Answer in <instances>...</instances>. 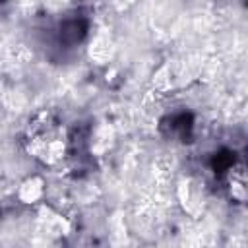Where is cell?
<instances>
[{
    "label": "cell",
    "instance_id": "obj_2",
    "mask_svg": "<svg viewBox=\"0 0 248 248\" xmlns=\"http://www.w3.org/2000/svg\"><path fill=\"white\" fill-rule=\"evenodd\" d=\"M41 196H43V184H41V180L31 178V180H27V182L21 184L19 198H21L25 203H33V202H37Z\"/></svg>",
    "mask_w": 248,
    "mask_h": 248
},
{
    "label": "cell",
    "instance_id": "obj_1",
    "mask_svg": "<svg viewBox=\"0 0 248 248\" xmlns=\"http://www.w3.org/2000/svg\"><path fill=\"white\" fill-rule=\"evenodd\" d=\"M27 151L45 165H56L68 155L70 140L64 126L50 114H39L27 128Z\"/></svg>",
    "mask_w": 248,
    "mask_h": 248
}]
</instances>
